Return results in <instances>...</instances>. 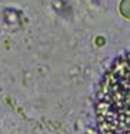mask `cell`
Masks as SVG:
<instances>
[{
	"label": "cell",
	"mask_w": 130,
	"mask_h": 134,
	"mask_svg": "<svg viewBox=\"0 0 130 134\" xmlns=\"http://www.w3.org/2000/svg\"><path fill=\"white\" fill-rule=\"evenodd\" d=\"M94 116L99 134H130V50L113 60L101 76Z\"/></svg>",
	"instance_id": "obj_1"
}]
</instances>
